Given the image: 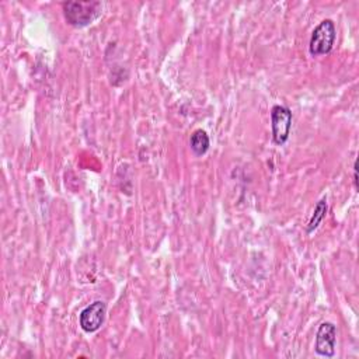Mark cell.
Masks as SVG:
<instances>
[{
    "label": "cell",
    "instance_id": "obj_6",
    "mask_svg": "<svg viewBox=\"0 0 359 359\" xmlns=\"http://www.w3.org/2000/svg\"><path fill=\"white\" fill-rule=\"evenodd\" d=\"M189 146H191L194 154L203 156L209 150V146H210L208 133L202 129L194 130V133L191 135V139H189Z\"/></svg>",
    "mask_w": 359,
    "mask_h": 359
},
{
    "label": "cell",
    "instance_id": "obj_2",
    "mask_svg": "<svg viewBox=\"0 0 359 359\" xmlns=\"http://www.w3.org/2000/svg\"><path fill=\"white\" fill-rule=\"evenodd\" d=\"M337 31L332 20H323L311 32L309 42V52L313 56L328 55L335 43Z\"/></svg>",
    "mask_w": 359,
    "mask_h": 359
},
{
    "label": "cell",
    "instance_id": "obj_7",
    "mask_svg": "<svg viewBox=\"0 0 359 359\" xmlns=\"http://www.w3.org/2000/svg\"><path fill=\"white\" fill-rule=\"evenodd\" d=\"M327 210H328L327 199L323 198V199H320V201L317 202V205H316V208H314V212H313V215H311V217H310V220H309V223H307V227H306V231H307V233L314 231V230L320 226V223L323 222V219H324L325 215H327Z\"/></svg>",
    "mask_w": 359,
    "mask_h": 359
},
{
    "label": "cell",
    "instance_id": "obj_3",
    "mask_svg": "<svg viewBox=\"0 0 359 359\" xmlns=\"http://www.w3.org/2000/svg\"><path fill=\"white\" fill-rule=\"evenodd\" d=\"M292 128V112L283 105H273L271 109V129L275 144L282 146L287 142Z\"/></svg>",
    "mask_w": 359,
    "mask_h": 359
},
{
    "label": "cell",
    "instance_id": "obj_5",
    "mask_svg": "<svg viewBox=\"0 0 359 359\" xmlns=\"http://www.w3.org/2000/svg\"><path fill=\"white\" fill-rule=\"evenodd\" d=\"M335 342H337V327L330 321L321 323L316 332V344H314L316 353L324 358H332L335 355Z\"/></svg>",
    "mask_w": 359,
    "mask_h": 359
},
{
    "label": "cell",
    "instance_id": "obj_8",
    "mask_svg": "<svg viewBox=\"0 0 359 359\" xmlns=\"http://www.w3.org/2000/svg\"><path fill=\"white\" fill-rule=\"evenodd\" d=\"M353 182H355V188L358 189V165H356V161L353 164Z\"/></svg>",
    "mask_w": 359,
    "mask_h": 359
},
{
    "label": "cell",
    "instance_id": "obj_1",
    "mask_svg": "<svg viewBox=\"0 0 359 359\" xmlns=\"http://www.w3.org/2000/svg\"><path fill=\"white\" fill-rule=\"evenodd\" d=\"M66 21L77 28L91 24L101 15V1H65L62 4Z\"/></svg>",
    "mask_w": 359,
    "mask_h": 359
},
{
    "label": "cell",
    "instance_id": "obj_4",
    "mask_svg": "<svg viewBox=\"0 0 359 359\" xmlns=\"http://www.w3.org/2000/svg\"><path fill=\"white\" fill-rule=\"evenodd\" d=\"M105 314H107V304L101 300L93 302L91 304H88L80 311L79 323L81 330L88 334L98 331L104 324Z\"/></svg>",
    "mask_w": 359,
    "mask_h": 359
}]
</instances>
